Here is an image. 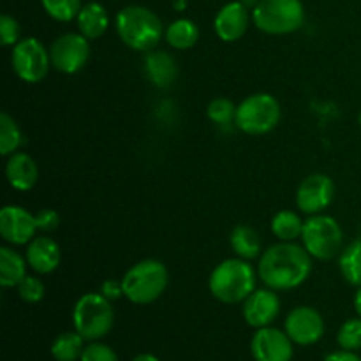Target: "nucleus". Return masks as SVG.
Returning <instances> with one entry per match:
<instances>
[{"mask_svg": "<svg viewBox=\"0 0 361 361\" xmlns=\"http://www.w3.org/2000/svg\"><path fill=\"white\" fill-rule=\"evenodd\" d=\"M133 361H159L157 356L150 355V353H143V355H137Z\"/></svg>", "mask_w": 361, "mask_h": 361, "instance_id": "38", "label": "nucleus"}, {"mask_svg": "<svg viewBox=\"0 0 361 361\" xmlns=\"http://www.w3.org/2000/svg\"><path fill=\"white\" fill-rule=\"evenodd\" d=\"M358 122H360V127H361V111H360V116H358Z\"/></svg>", "mask_w": 361, "mask_h": 361, "instance_id": "39", "label": "nucleus"}, {"mask_svg": "<svg viewBox=\"0 0 361 361\" xmlns=\"http://www.w3.org/2000/svg\"><path fill=\"white\" fill-rule=\"evenodd\" d=\"M250 21H252V13H249V7L242 0H233L224 4L215 14V34L221 41L236 42L245 35Z\"/></svg>", "mask_w": 361, "mask_h": 361, "instance_id": "16", "label": "nucleus"}, {"mask_svg": "<svg viewBox=\"0 0 361 361\" xmlns=\"http://www.w3.org/2000/svg\"><path fill=\"white\" fill-rule=\"evenodd\" d=\"M25 257H27L28 268L39 275H49L59 268L60 257V245L51 238V236H35L25 249Z\"/></svg>", "mask_w": 361, "mask_h": 361, "instance_id": "17", "label": "nucleus"}, {"mask_svg": "<svg viewBox=\"0 0 361 361\" xmlns=\"http://www.w3.org/2000/svg\"><path fill=\"white\" fill-rule=\"evenodd\" d=\"M115 323L111 302L101 293H87L80 296L73 309L74 330L87 342L104 338Z\"/></svg>", "mask_w": 361, "mask_h": 361, "instance_id": "5", "label": "nucleus"}, {"mask_svg": "<svg viewBox=\"0 0 361 361\" xmlns=\"http://www.w3.org/2000/svg\"><path fill=\"white\" fill-rule=\"evenodd\" d=\"M229 245L236 257L245 261L259 259L263 254V243H261L259 233L247 224H238L233 228L229 235Z\"/></svg>", "mask_w": 361, "mask_h": 361, "instance_id": "21", "label": "nucleus"}, {"mask_svg": "<svg viewBox=\"0 0 361 361\" xmlns=\"http://www.w3.org/2000/svg\"><path fill=\"white\" fill-rule=\"evenodd\" d=\"M115 28L120 41L140 53L157 48L166 32L161 18L145 6H127L120 9L115 18Z\"/></svg>", "mask_w": 361, "mask_h": 361, "instance_id": "3", "label": "nucleus"}, {"mask_svg": "<svg viewBox=\"0 0 361 361\" xmlns=\"http://www.w3.org/2000/svg\"><path fill=\"white\" fill-rule=\"evenodd\" d=\"M41 4L46 14L60 23H69L76 20L83 7V0H41Z\"/></svg>", "mask_w": 361, "mask_h": 361, "instance_id": "28", "label": "nucleus"}, {"mask_svg": "<svg viewBox=\"0 0 361 361\" xmlns=\"http://www.w3.org/2000/svg\"><path fill=\"white\" fill-rule=\"evenodd\" d=\"M256 270L264 288L277 293L291 291L309 281L312 274V256L298 243L279 242L263 250Z\"/></svg>", "mask_w": 361, "mask_h": 361, "instance_id": "1", "label": "nucleus"}, {"mask_svg": "<svg viewBox=\"0 0 361 361\" xmlns=\"http://www.w3.org/2000/svg\"><path fill=\"white\" fill-rule=\"evenodd\" d=\"M51 67L62 74H76L90 59V41L80 32H66L49 46Z\"/></svg>", "mask_w": 361, "mask_h": 361, "instance_id": "10", "label": "nucleus"}, {"mask_svg": "<svg viewBox=\"0 0 361 361\" xmlns=\"http://www.w3.org/2000/svg\"><path fill=\"white\" fill-rule=\"evenodd\" d=\"M23 143V133H21L16 120L9 113H2L0 115V154L4 157H9L14 152H20Z\"/></svg>", "mask_w": 361, "mask_h": 361, "instance_id": "27", "label": "nucleus"}, {"mask_svg": "<svg viewBox=\"0 0 361 361\" xmlns=\"http://www.w3.org/2000/svg\"><path fill=\"white\" fill-rule=\"evenodd\" d=\"M169 271L159 259H143L126 271L122 277L123 296L134 305H150L166 293Z\"/></svg>", "mask_w": 361, "mask_h": 361, "instance_id": "4", "label": "nucleus"}, {"mask_svg": "<svg viewBox=\"0 0 361 361\" xmlns=\"http://www.w3.org/2000/svg\"><path fill=\"white\" fill-rule=\"evenodd\" d=\"M11 66L21 81L35 85L42 81L51 67L49 49L37 37L20 39L11 51Z\"/></svg>", "mask_w": 361, "mask_h": 361, "instance_id": "9", "label": "nucleus"}, {"mask_svg": "<svg viewBox=\"0 0 361 361\" xmlns=\"http://www.w3.org/2000/svg\"><path fill=\"white\" fill-rule=\"evenodd\" d=\"M302 245L312 259L331 261L344 249V229L331 215H310L303 224Z\"/></svg>", "mask_w": 361, "mask_h": 361, "instance_id": "6", "label": "nucleus"}, {"mask_svg": "<svg viewBox=\"0 0 361 361\" xmlns=\"http://www.w3.org/2000/svg\"><path fill=\"white\" fill-rule=\"evenodd\" d=\"M101 295H104L106 298L109 300V302H115V300L122 298V296H123L122 279H120V281H113V279H108V281L102 282Z\"/></svg>", "mask_w": 361, "mask_h": 361, "instance_id": "35", "label": "nucleus"}, {"mask_svg": "<svg viewBox=\"0 0 361 361\" xmlns=\"http://www.w3.org/2000/svg\"><path fill=\"white\" fill-rule=\"evenodd\" d=\"M207 116L217 126H229L235 123L236 106L229 99L217 97L207 106Z\"/></svg>", "mask_w": 361, "mask_h": 361, "instance_id": "30", "label": "nucleus"}, {"mask_svg": "<svg viewBox=\"0 0 361 361\" xmlns=\"http://www.w3.org/2000/svg\"><path fill=\"white\" fill-rule=\"evenodd\" d=\"M281 102L271 94H252L236 106L235 126L249 136H264L279 126Z\"/></svg>", "mask_w": 361, "mask_h": 361, "instance_id": "8", "label": "nucleus"}, {"mask_svg": "<svg viewBox=\"0 0 361 361\" xmlns=\"http://www.w3.org/2000/svg\"><path fill=\"white\" fill-rule=\"evenodd\" d=\"M324 319L314 307L302 305L286 316L284 331L296 345H314L323 338Z\"/></svg>", "mask_w": 361, "mask_h": 361, "instance_id": "13", "label": "nucleus"}, {"mask_svg": "<svg viewBox=\"0 0 361 361\" xmlns=\"http://www.w3.org/2000/svg\"><path fill=\"white\" fill-rule=\"evenodd\" d=\"M257 270L250 264V261L240 257H229L221 261L212 270L208 279V289L212 296L226 305H238L243 303L257 286Z\"/></svg>", "mask_w": 361, "mask_h": 361, "instance_id": "2", "label": "nucleus"}, {"mask_svg": "<svg viewBox=\"0 0 361 361\" xmlns=\"http://www.w3.org/2000/svg\"><path fill=\"white\" fill-rule=\"evenodd\" d=\"M295 342L279 328H259L250 342V353L256 361H291Z\"/></svg>", "mask_w": 361, "mask_h": 361, "instance_id": "14", "label": "nucleus"}, {"mask_svg": "<svg viewBox=\"0 0 361 361\" xmlns=\"http://www.w3.org/2000/svg\"><path fill=\"white\" fill-rule=\"evenodd\" d=\"M80 361H118V356H116V353L109 345L95 341L85 345V351Z\"/></svg>", "mask_w": 361, "mask_h": 361, "instance_id": "33", "label": "nucleus"}, {"mask_svg": "<svg viewBox=\"0 0 361 361\" xmlns=\"http://www.w3.org/2000/svg\"><path fill=\"white\" fill-rule=\"evenodd\" d=\"M7 183L14 190L28 192L35 187L39 180V168L34 159L25 152H14L7 157L6 162Z\"/></svg>", "mask_w": 361, "mask_h": 361, "instance_id": "18", "label": "nucleus"}, {"mask_svg": "<svg viewBox=\"0 0 361 361\" xmlns=\"http://www.w3.org/2000/svg\"><path fill=\"white\" fill-rule=\"evenodd\" d=\"M337 342L344 351H361V317H351L345 321L337 334Z\"/></svg>", "mask_w": 361, "mask_h": 361, "instance_id": "29", "label": "nucleus"}, {"mask_svg": "<svg viewBox=\"0 0 361 361\" xmlns=\"http://www.w3.org/2000/svg\"><path fill=\"white\" fill-rule=\"evenodd\" d=\"M76 23L78 32L81 35H85L88 41H95V39L102 37L109 28V14L102 4L87 2L81 7Z\"/></svg>", "mask_w": 361, "mask_h": 361, "instance_id": "20", "label": "nucleus"}, {"mask_svg": "<svg viewBox=\"0 0 361 361\" xmlns=\"http://www.w3.org/2000/svg\"><path fill=\"white\" fill-rule=\"evenodd\" d=\"M303 224L305 221H302L296 212L281 210L271 219V233L279 242H296L302 238Z\"/></svg>", "mask_w": 361, "mask_h": 361, "instance_id": "24", "label": "nucleus"}, {"mask_svg": "<svg viewBox=\"0 0 361 361\" xmlns=\"http://www.w3.org/2000/svg\"><path fill=\"white\" fill-rule=\"evenodd\" d=\"M324 361H361V358L356 353L353 351H344V349H341V351H335V353H330V355L326 356V360Z\"/></svg>", "mask_w": 361, "mask_h": 361, "instance_id": "36", "label": "nucleus"}, {"mask_svg": "<svg viewBox=\"0 0 361 361\" xmlns=\"http://www.w3.org/2000/svg\"><path fill=\"white\" fill-rule=\"evenodd\" d=\"M281 314V298L277 291L270 288L256 289L242 303V316L250 328H267L275 323Z\"/></svg>", "mask_w": 361, "mask_h": 361, "instance_id": "15", "label": "nucleus"}, {"mask_svg": "<svg viewBox=\"0 0 361 361\" xmlns=\"http://www.w3.org/2000/svg\"><path fill=\"white\" fill-rule=\"evenodd\" d=\"M20 35L21 28L16 18H13L11 14H2L0 16V42L4 48H13L14 44H18L21 39Z\"/></svg>", "mask_w": 361, "mask_h": 361, "instance_id": "32", "label": "nucleus"}, {"mask_svg": "<svg viewBox=\"0 0 361 361\" xmlns=\"http://www.w3.org/2000/svg\"><path fill=\"white\" fill-rule=\"evenodd\" d=\"M353 305H355L356 314L361 317V288H356L355 298H353Z\"/></svg>", "mask_w": 361, "mask_h": 361, "instance_id": "37", "label": "nucleus"}, {"mask_svg": "<svg viewBox=\"0 0 361 361\" xmlns=\"http://www.w3.org/2000/svg\"><path fill=\"white\" fill-rule=\"evenodd\" d=\"M18 295L23 300L25 303H39L42 298H44V282L41 281L35 275H27L23 281L18 284Z\"/></svg>", "mask_w": 361, "mask_h": 361, "instance_id": "31", "label": "nucleus"}, {"mask_svg": "<svg viewBox=\"0 0 361 361\" xmlns=\"http://www.w3.org/2000/svg\"><path fill=\"white\" fill-rule=\"evenodd\" d=\"M338 270L348 284L361 288V238L353 240L338 256Z\"/></svg>", "mask_w": 361, "mask_h": 361, "instance_id": "25", "label": "nucleus"}, {"mask_svg": "<svg viewBox=\"0 0 361 361\" xmlns=\"http://www.w3.org/2000/svg\"><path fill=\"white\" fill-rule=\"evenodd\" d=\"M85 351V338L74 331H63L53 341L51 356L56 361H78Z\"/></svg>", "mask_w": 361, "mask_h": 361, "instance_id": "26", "label": "nucleus"}, {"mask_svg": "<svg viewBox=\"0 0 361 361\" xmlns=\"http://www.w3.org/2000/svg\"><path fill=\"white\" fill-rule=\"evenodd\" d=\"M145 73L152 85H155L157 88H168L176 81L178 66L169 53L162 51V49H152L145 56Z\"/></svg>", "mask_w": 361, "mask_h": 361, "instance_id": "19", "label": "nucleus"}, {"mask_svg": "<svg viewBox=\"0 0 361 361\" xmlns=\"http://www.w3.org/2000/svg\"><path fill=\"white\" fill-rule=\"evenodd\" d=\"M35 221H37V228L41 233H51L59 228L60 215L56 214L53 208H41L35 214Z\"/></svg>", "mask_w": 361, "mask_h": 361, "instance_id": "34", "label": "nucleus"}, {"mask_svg": "<svg viewBox=\"0 0 361 361\" xmlns=\"http://www.w3.org/2000/svg\"><path fill=\"white\" fill-rule=\"evenodd\" d=\"M256 28L268 35H288L302 28L305 7L302 0H259L252 9Z\"/></svg>", "mask_w": 361, "mask_h": 361, "instance_id": "7", "label": "nucleus"}, {"mask_svg": "<svg viewBox=\"0 0 361 361\" xmlns=\"http://www.w3.org/2000/svg\"><path fill=\"white\" fill-rule=\"evenodd\" d=\"M35 214L20 204H6L0 210V236L13 247L28 245L37 236Z\"/></svg>", "mask_w": 361, "mask_h": 361, "instance_id": "12", "label": "nucleus"}, {"mask_svg": "<svg viewBox=\"0 0 361 361\" xmlns=\"http://www.w3.org/2000/svg\"><path fill=\"white\" fill-rule=\"evenodd\" d=\"M335 200L334 180L323 173H312L300 182L296 189V207L305 215L324 214Z\"/></svg>", "mask_w": 361, "mask_h": 361, "instance_id": "11", "label": "nucleus"}, {"mask_svg": "<svg viewBox=\"0 0 361 361\" xmlns=\"http://www.w3.org/2000/svg\"><path fill=\"white\" fill-rule=\"evenodd\" d=\"M27 257L13 247H0V286L6 289L18 288L27 277Z\"/></svg>", "mask_w": 361, "mask_h": 361, "instance_id": "22", "label": "nucleus"}, {"mask_svg": "<svg viewBox=\"0 0 361 361\" xmlns=\"http://www.w3.org/2000/svg\"><path fill=\"white\" fill-rule=\"evenodd\" d=\"M164 39L173 49L183 51L196 46V42L200 41V28L189 18H178L166 28Z\"/></svg>", "mask_w": 361, "mask_h": 361, "instance_id": "23", "label": "nucleus"}]
</instances>
